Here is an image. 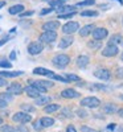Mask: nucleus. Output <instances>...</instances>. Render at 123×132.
<instances>
[{
    "label": "nucleus",
    "mask_w": 123,
    "mask_h": 132,
    "mask_svg": "<svg viewBox=\"0 0 123 132\" xmlns=\"http://www.w3.org/2000/svg\"><path fill=\"white\" fill-rule=\"evenodd\" d=\"M69 62H70V57L66 56V54H57V56L53 57V60H52V63L58 69L66 68V66L69 65Z\"/></svg>",
    "instance_id": "nucleus-1"
},
{
    "label": "nucleus",
    "mask_w": 123,
    "mask_h": 132,
    "mask_svg": "<svg viewBox=\"0 0 123 132\" xmlns=\"http://www.w3.org/2000/svg\"><path fill=\"white\" fill-rule=\"evenodd\" d=\"M101 101L95 96H86L83 99H81V106L83 107H89V108H97L99 107Z\"/></svg>",
    "instance_id": "nucleus-2"
},
{
    "label": "nucleus",
    "mask_w": 123,
    "mask_h": 132,
    "mask_svg": "<svg viewBox=\"0 0 123 132\" xmlns=\"http://www.w3.org/2000/svg\"><path fill=\"white\" fill-rule=\"evenodd\" d=\"M57 40V33L52 30H44V33L40 36V41L42 44H53Z\"/></svg>",
    "instance_id": "nucleus-3"
},
{
    "label": "nucleus",
    "mask_w": 123,
    "mask_h": 132,
    "mask_svg": "<svg viewBox=\"0 0 123 132\" xmlns=\"http://www.w3.org/2000/svg\"><path fill=\"white\" fill-rule=\"evenodd\" d=\"M44 50V45L41 41H35V42H30L28 45V53L32 54V56H37L41 52Z\"/></svg>",
    "instance_id": "nucleus-4"
},
{
    "label": "nucleus",
    "mask_w": 123,
    "mask_h": 132,
    "mask_svg": "<svg viewBox=\"0 0 123 132\" xmlns=\"http://www.w3.org/2000/svg\"><path fill=\"white\" fill-rule=\"evenodd\" d=\"M78 29H80V24H78L77 21H69V23H66L62 27V32L65 35H73V33L77 32Z\"/></svg>",
    "instance_id": "nucleus-5"
},
{
    "label": "nucleus",
    "mask_w": 123,
    "mask_h": 132,
    "mask_svg": "<svg viewBox=\"0 0 123 132\" xmlns=\"http://www.w3.org/2000/svg\"><path fill=\"white\" fill-rule=\"evenodd\" d=\"M12 119H13V122H16V123L25 124V123H29L30 120H32V116L29 114H27V112H16L12 116Z\"/></svg>",
    "instance_id": "nucleus-6"
},
{
    "label": "nucleus",
    "mask_w": 123,
    "mask_h": 132,
    "mask_svg": "<svg viewBox=\"0 0 123 132\" xmlns=\"http://www.w3.org/2000/svg\"><path fill=\"white\" fill-rule=\"evenodd\" d=\"M118 53H119L118 46H117V45H111V44H109V45L102 50V56H105V57H115Z\"/></svg>",
    "instance_id": "nucleus-7"
},
{
    "label": "nucleus",
    "mask_w": 123,
    "mask_h": 132,
    "mask_svg": "<svg viewBox=\"0 0 123 132\" xmlns=\"http://www.w3.org/2000/svg\"><path fill=\"white\" fill-rule=\"evenodd\" d=\"M91 33H93L94 40H98V41L105 40V38L107 37V35H109V32H107L106 28H94Z\"/></svg>",
    "instance_id": "nucleus-8"
},
{
    "label": "nucleus",
    "mask_w": 123,
    "mask_h": 132,
    "mask_svg": "<svg viewBox=\"0 0 123 132\" xmlns=\"http://www.w3.org/2000/svg\"><path fill=\"white\" fill-rule=\"evenodd\" d=\"M94 75L98 79H102V81H109L111 78V73L107 69H98L94 71Z\"/></svg>",
    "instance_id": "nucleus-9"
},
{
    "label": "nucleus",
    "mask_w": 123,
    "mask_h": 132,
    "mask_svg": "<svg viewBox=\"0 0 123 132\" xmlns=\"http://www.w3.org/2000/svg\"><path fill=\"white\" fill-rule=\"evenodd\" d=\"M61 96L62 98H66V99H74V98L80 96V93H77L74 89H65L61 93Z\"/></svg>",
    "instance_id": "nucleus-10"
},
{
    "label": "nucleus",
    "mask_w": 123,
    "mask_h": 132,
    "mask_svg": "<svg viewBox=\"0 0 123 132\" xmlns=\"http://www.w3.org/2000/svg\"><path fill=\"white\" fill-rule=\"evenodd\" d=\"M58 28H60V23H58V21H48V23H44V24H42V29H44V30L56 32Z\"/></svg>",
    "instance_id": "nucleus-11"
},
{
    "label": "nucleus",
    "mask_w": 123,
    "mask_h": 132,
    "mask_svg": "<svg viewBox=\"0 0 123 132\" xmlns=\"http://www.w3.org/2000/svg\"><path fill=\"white\" fill-rule=\"evenodd\" d=\"M73 41H74V38H73L72 36H65V37H62V38L60 40L58 48H60V49H65V48H68V46H70L72 44H73Z\"/></svg>",
    "instance_id": "nucleus-12"
},
{
    "label": "nucleus",
    "mask_w": 123,
    "mask_h": 132,
    "mask_svg": "<svg viewBox=\"0 0 123 132\" xmlns=\"http://www.w3.org/2000/svg\"><path fill=\"white\" fill-rule=\"evenodd\" d=\"M24 91L27 93V95L28 96H30V98H37V96H40V91L36 89V87L35 86H33V85H29V86H27L25 87V89H24Z\"/></svg>",
    "instance_id": "nucleus-13"
},
{
    "label": "nucleus",
    "mask_w": 123,
    "mask_h": 132,
    "mask_svg": "<svg viewBox=\"0 0 123 132\" xmlns=\"http://www.w3.org/2000/svg\"><path fill=\"white\" fill-rule=\"evenodd\" d=\"M7 91L9 94H12V95H20L21 93H23V87H21V85H19V83H12L8 87Z\"/></svg>",
    "instance_id": "nucleus-14"
},
{
    "label": "nucleus",
    "mask_w": 123,
    "mask_h": 132,
    "mask_svg": "<svg viewBox=\"0 0 123 132\" xmlns=\"http://www.w3.org/2000/svg\"><path fill=\"white\" fill-rule=\"evenodd\" d=\"M54 9H57V12L58 15H62V13H70V12H75V7L74 5H60L57 8H54Z\"/></svg>",
    "instance_id": "nucleus-15"
},
{
    "label": "nucleus",
    "mask_w": 123,
    "mask_h": 132,
    "mask_svg": "<svg viewBox=\"0 0 123 132\" xmlns=\"http://www.w3.org/2000/svg\"><path fill=\"white\" fill-rule=\"evenodd\" d=\"M117 111H118V108H117V106L113 104V103H105V104L102 106V112H103V114H114V112H117Z\"/></svg>",
    "instance_id": "nucleus-16"
},
{
    "label": "nucleus",
    "mask_w": 123,
    "mask_h": 132,
    "mask_svg": "<svg viewBox=\"0 0 123 132\" xmlns=\"http://www.w3.org/2000/svg\"><path fill=\"white\" fill-rule=\"evenodd\" d=\"M94 28H95V27H94L93 24H87V25H85L83 28L80 29V36H81V37H86V36H89V35H90V33L93 32Z\"/></svg>",
    "instance_id": "nucleus-17"
},
{
    "label": "nucleus",
    "mask_w": 123,
    "mask_h": 132,
    "mask_svg": "<svg viewBox=\"0 0 123 132\" xmlns=\"http://www.w3.org/2000/svg\"><path fill=\"white\" fill-rule=\"evenodd\" d=\"M36 101H35V104L36 106H45V104H48V103H50V98L49 96H47V95H44V96H37V98H35Z\"/></svg>",
    "instance_id": "nucleus-18"
},
{
    "label": "nucleus",
    "mask_w": 123,
    "mask_h": 132,
    "mask_svg": "<svg viewBox=\"0 0 123 132\" xmlns=\"http://www.w3.org/2000/svg\"><path fill=\"white\" fill-rule=\"evenodd\" d=\"M24 71H0V77L2 78H13V77L23 75Z\"/></svg>",
    "instance_id": "nucleus-19"
},
{
    "label": "nucleus",
    "mask_w": 123,
    "mask_h": 132,
    "mask_svg": "<svg viewBox=\"0 0 123 132\" xmlns=\"http://www.w3.org/2000/svg\"><path fill=\"white\" fill-rule=\"evenodd\" d=\"M87 65H89V57L87 56H80L77 58V66H78V68L85 69Z\"/></svg>",
    "instance_id": "nucleus-20"
},
{
    "label": "nucleus",
    "mask_w": 123,
    "mask_h": 132,
    "mask_svg": "<svg viewBox=\"0 0 123 132\" xmlns=\"http://www.w3.org/2000/svg\"><path fill=\"white\" fill-rule=\"evenodd\" d=\"M40 122H41L42 128H48V127H52L54 124V119L53 118H48V116H44V118L40 119Z\"/></svg>",
    "instance_id": "nucleus-21"
},
{
    "label": "nucleus",
    "mask_w": 123,
    "mask_h": 132,
    "mask_svg": "<svg viewBox=\"0 0 123 132\" xmlns=\"http://www.w3.org/2000/svg\"><path fill=\"white\" fill-rule=\"evenodd\" d=\"M24 11V5L23 4H17V5H12L9 9H8V12L11 15H17V13H21Z\"/></svg>",
    "instance_id": "nucleus-22"
},
{
    "label": "nucleus",
    "mask_w": 123,
    "mask_h": 132,
    "mask_svg": "<svg viewBox=\"0 0 123 132\" xmlns=\"http://www.w3.org/2000/svg\"><path fill=\"white\" fill-rule=\"evenodd\" d=\"M33 73H35V74H39V75H47V77H49V78L54 74V73H52L50 70L44 69V68H36L35 70H33Z\"/></svg>",
    "instance_id": "nucleus-23"
},
{
    "label": "nucleus",
    "mask_w": 123,
    "mask_h": 132,
    "mask_svg": "<svg viewBox=\"0 0 123 132\" xmlns=\"http://www.w3.org/2000/svg\"><path fill=\"white\" fill-rule=\"evenodd\" d=\"M109 44H111V45H117V46H118V44H123V37H122L120 35H114L113 37H111V40H110Z\"/></svg>",
    "instance_id": "nucleus-24"
},
{
    "label": "nucleus",
    "mask_w": 123,
    "mask_h": 132,
    "mask_svg": "<svg viewBox=\"0 0 123 132\" xmlns=\"http://www.w3.org/2000/svg\"><path fill=\"white\" fill-rule=\"evenodd\" d=\"M0 68H3V69H11V68H12V63H11L7 58L0 57Z\"/></svg>",
    "instance_id": "nucleus-25"
},
{
    "label": "nucleus",
    "mask_w": 123,
    "mask_h": 132,
    "mask_svg": "<svg viewBox=\"0 0 123 132\" xmlns=\"http://www.w3.org/2000/svg\"><path fill=\"white\" fill-rule=\"evenodd\" d=\"M58 108H60L58 104H49L48 103V106H45V108H44V110H45L47 114H52V112H56Z\"/></svg>",
    "instance_id": "nucleus-26"
},
{
    "label": "nucleus",
    "mask_w": 123,
    "mask_h": 132,
    "mask_svg": "<svg viewBox=\"0 0 123 132\" xmlns=\"http://www.w3.org/2000/svg\"><path fill=\"white\" fill-rule=\"evenodd\" d=\"M87 46L91 48V49H99V48H101V41H98V40H91V41L87 42Z\"/></svg>",
    "instance_id": "nucleus-27"
},
{
    "label": "nucleus",
    "mask_w": 123,
    "mask_h": 132,
    "mask_svg": "<svg viewBox=\"0 0 123 132\" xmlns=\"http://www.w3.org/2000/svg\"><path fill=\"white\" fill-rule=\"evenodd\" d=\"M65 78L68 79L69 82H80L81 81V78L78 75H75V74H66Z\"/></svg>",
    "instance_id": "nucleus-28"
},
{
    "label": "nucleus",
    "mask_w": 123,
    "mask_h": 132,
    "mask_svg": "<svg viewBox=\"0 0 123 132\" xmlns=\"http://www.w3.org/2000/svg\"><path fill=\"white\" fill-rule=\"evenodd\" d=\"M37 85H40L41 87H44V89H48V87H53V82L50 81H36Z\"/></svg>",
    "instance_id": "nucleus-29"
},
{
    "label": "nucleus",
    "mask_w": 123,
    "mask_h": 132,
    "mask_svg": "<svg viewBox=\"0 0 123 132\" xmlns=\"http://www.w3.org/2000/svg\"><path fill=\"white\" fill-rule=\"evenodd\" d=\"M0 99H3V101H5V102L8 103V102H11V101L13 99V95L9 94V93L7 91V93H3L2 95H0Z\"/></svg>",
    "instance_id": "nucleus-30"
},
{
    "label": "nucleus",
    "mask_w": 123,
    "mask_h": 132,
    "mask_svg": "<svg viewBox=\"0 0 123 132\" xmlns=\"http://www.w3.org/2000/svg\"><path fill=\"white\" fill-rule=\"evenodd\" d=\"M0 132H17V129L11 126H0Z\"/></svg>",
    "instance_id": "nucleus-31"
},
{
    "label": "nucleus",
    "mask_w": 123,
    "mask_h": 132,
    "mask_svg": "<svg viewBox=\"0 0 123 132\" xmlns=\"http://www.w3.org/2000/svg\"><path fill=\"white\" fill-rule=\"evenodd\" d=\"M82 16H90V17H95L98 16V12H95V11H83V12H81Z\"/></svg>",
    "instance_id": "nucleus-32"
},
{
    "label": "nucleus",
    "mask_w": 123,
    "mask_h": 132,
    "mask_svg": "<svg viewBox=\"0 0 123 132\" xmlns=\"http://www.w3.org/2000/svg\"><path fill=\"white\" fill-rule=\"evenodd\" d=\"M94 4V0H85L82 3H78L80 7H89V5H93Z\"/></svg>",
    "instance_id": "nucleus-33"
},
{
    "label": "nucleus",
    "mask_w": 123,
    "mask_h": 132,
    "mask_svg": "<svg viewBox=\"0 0 123 132\" xmlns=\"http://www.w3.org/2000/svg\"><path fill=\"white\" fill-rule=\"evenodd\" d=\"M21 108H23L24 111H29V112H33V111H35V107H33V106H29V104H21Z\"/></svg>",
    "instance_id": "nucleus-34"
},
{
    "label": "nucleus",
    "mask_w": 123,
    "mask_h": 132,
    "mask_svg": "<svg viewBox=\"0 0 123 132\" xmlns=\"http://www.w3.org/2000/svg\"><path fill=\"white\" fill-rule=\"evenodd\" d=\"M74 15H75V12H70V13H62V15H58V19H72Z\"/></svg>",
    "instance_id": "nucleus-35"
},
{
    "label": "nucleus",
    "mask_w": 123,
    "mask_h": 132,
    "mask_svg": "<svg viewBox=\"0 0 123 132\" xmlns=\"http://www.w3.org/2000/svg\"><path fill=\"white\" fill-rule=\"evenodd\" d=\"M16 129H17V132H29L28 127H27L25 124H23V123H21V126H19Z\"/></svg>",
    "instance_id": "nucleus-36"
},
{
    "label": "nucleus",
    "mask_w": 123,
    "mask_h": 132,
    "mask_svg": "<svg viewBox=\"0 0 123 132\" xmlns=\"http://www.w3.org/2000/svg\"><path fill=\"white\" fill-rule=\"evenodd\" d=\"M33 128H35L36 131H41V129H42V126H41V122H40V120H36V122L33 123Z\"/></svg>",
    "instance_id": "nucleus-37"
},
{
    "label": "nucleus",
    "mask_w": 123,
    "mask_h": 132,
    "mask_svg": "<svg viewBox=\"0 0 123 132\" xmlns=\"http://www.w3.org/2000/svg\"><path fill=\"white\" fill-rule=\"evenodd\" d=\"M115 75H117V78H119V79H123V68H118V69H117V73H115Z\"/></svg>",
    "instance_id": "nucleus-38"
},
{
    "label": "nucleus",
    "mask_w": 123,
    "mask_h": 132,
    "mask_svg": "<svg viewBox=\"0 0 123 132\" xmlns=\"http://www.w3.org/2000/svg\"><path fill=\"white\" fill-rule=\"evenodd\" d=\"M77 115L80 116V118H86V116H87V112L85 111V110H78V111H77Z\"/></svg>",
    "instance_id": "nucleus-39"
},
{
    "label": "nucleus",
    "mask_w": 123,
    "mask_h": 132,
    "mask_svg": "<svg viewBox=\"0 0 123 132\" xmlns=\"http://www.w3.org/2000/svg\"><path fill=\"white\" fill-rule=\"evenodd\" d=\"M81 132H97V131L93 129V128H89V127L83 126V127H81Z\"/></svg>",
    "instance_id": "nucleus-40"
},
{
    "label": "nucleus",
    "mask_w": 123,
    "mask_h": 132,
    "mask_svg": "<svg viewBox=\"0 0 123 132\" xmlns=\"http://www.w3.org/2000/svg\"><path fill=\"white\" fill-rule=\"evenodd\" d=\"M62 112H64V116H65V118H70V116H72V112L69 111V108H64Z\"/></svg>",
    "instance_id": "nucleus-41"
},
{
    "label": "nucleus",
    "mask_w": 123,
    "mask_h": 132,
    "mask_svg": "<svg viewBox=\"0 0 123 132\" xmlns=\"http://www.w3.org/2000/svg\"><path fill=\"white\" fill-rule=\"evenodd\" d=\"M8 40H9V36H5V37H3L2 40H0V46H2V45H4L5 42H8Z\"/></svg>",
    "instance_id": "nucleus-42"
},
{
    "label": "nucleus",
    "mask_w": 123,
    "mask_h": 132,
    "mask_svg": "<svg viewBox=\"0 0 123 132\" xmlns=\"http://www.w3.org/2000/svg\"><path fill=\"white\" fill-rule=\"evenodd\" d=\"M54 8L52 7V8H47V9H42L41 11V15H47V13H49V12H52V11H53Z\"/></svg>",
    "instance_id": "nucleus-43"
},
{
    "label": "nucleus",
    "mask_w": 123,
    "mask_h": 132,
    "mask_svg": "<svg viewBox=\"0 0 123 132\" xmlns=\"http://www.w3.org/2000/svg\"><path fill=\"white\" fill-rule=\"evenodd\" d=\"M7 104H8V103H7L5 101H3V99H0V110L5 108V107H7Z\"/></svg>",
    "instance_id": "nucleus-44"
},
{
    "label": "nucleus",
    "mask_w": 123,
    "mask_h": 132,
    "mask_svg": "<svg viewBox=\"0 0 123 132\" xmlns=\"http://www.w3.org/2000/svg\"><path fill=\"white\" fill-rule=\"evenodd\" d=\"M95 89H99V90H107L109 87H106V86H103V85H97V86H94Z\"/></svg>",
    "instance_id": "nucleus-45"
},
{
    "label": "nucleus",
    "mask_w": 123,
    "mask_h": 132,
    "mask_svg": "<svg viewBox=\"0 0 123 132\" xmlns=\"http://www.w3.org/2000/svg\"><path fill=\"white\" fill-rule=\"evenodd\" d=\"M33 15V11H28V12H21V17H24V16H32Z\"/></svg>",
    "instance_id": "nucleus-46"
},
{
    "label": "nucleus",
    "mask_w": 123,
    "mask_h": 132,
    "mask_svg": "<svg viewBox=\"0 0 123 132\" xmlns=\"http://www.w3.org/2000/svg\"><path fill=\"white\" fill-rule=\"evenodd\" d=\"M3 86H7V81L0 77V87H3Z\"/></svg>",
    "instance_id": "nucleus-47"
},
{
    "label": "nucleus",
    "mask_w": 123,
    "mask_h": 132,
    "mask_svg": "<svg viewBox=\"0 0 123 132\" xmlns=\"http://www.w3.org/2000/svg\"><path fill=\"white\" fill-rule=\"evenodd\" d=\"M66 132H77L75 128L73 126H68V128H66Z\"/></svg>",
    "instance_id": "nucleus-48"
},
{
    "label": "nucleus",
    "mask_w": 123,
    "mask_h": 132,
    "mask_svg": "<svg viewBox=\"0 0 123 132\" xmlns=\"http://www.w3.org/2000/svg\"><path fill=\"white\" fill-rule=\"evenodd\" d=\"M9 58H11V60H15V58H16V53H15V52H12V53L9 54Z\"/></svg>",
    "instance_id": "nucleus-49"
},
{
    "label": "nucleus",
    "mask_w": 123,
    "mask_h": 132,
    "mask_svg": "<svg viewBox=\"0 0 123 132\" xmlns=\"http://www.w3.org/2000/svg\"><path fill=\"white\" fill-rule=\"evenodd\" d=\"M118 114H119V116H120V118H123V108L118 110Z\"/></svg>",
    "instance_id": "nucleus-50"
},
{
    "label": "nucleus",
    "mask_w": 123,
    "mask_h": 132,
    "mask_svg": "<svg viewBox=\"0 0 123 132\" xmlns=\"http://www.w3.org/2000/svg\"><path fill=\"white\" fill-rule=\"evenodd\" d=\"M4 5H5V2H3V0H0V9H2Z\"/></svg>",
    "instance_id": "nucleus-51"
},
{
    "label": "nucleus",
    "mask_w": 123,
    "mask_h": 132,
    "mask_svg": "<svg viewBox=\"0 0 123 132\" xmlns=\"http://www.w3.org/2000/svg\"><path fill=\"white\" fill-rule=\"evenodd\" d=\"M107 128H109V129H114V128H115V123H113V124H110V126H109Z\"/></svg>",
    "instance_id": "nucleus-52"
},
{
    "label": "nucleus",
    "mask_w": 123,
    "mask_h": 132,
    "mask_svg": "<svg viewBox=\"0 0 123 132\" xmlns=\"http://www.w3.org/2000/svg\"><path fill=\"white\" fill-rule=\"evenodd\" d=\"M117 132H123V128H122V127H119V128H118V131H117Z\"/></svg>",
    "instance_id": "nucleus-53"
},
{
    "label": "nucleus",
    "mask_w": 123,
    "mask_h": 132,
    "mask_svg": "<svg viewBox=\"0 0 123 132\" xmlns=\"http://www.w3.org/2000/svg\"><path fill=\"white\" fill-rule=\"evenodd\" d=\"M2 124H3V118L0 116V126H2Z\"/></svg>",
    "instance_id": "nucleus-54"
},
{
    "label": "nucleus",
    "mask_w": 123,
    "mask_h": 132,
    "mask_svg": "<svg viewBox=\"0 0 123 132\" xmlns=\"http://www.w3.org/2000/svg\"><path fill=\"white\" fill-rule=\"evenodd\" d=\"M120 58H122V61H123V54H122V57H120Z\"/></svg>",
    "instance_id": "nucleus-55"
},
{
    "label": "nucleus",
    "mask_w": 123,
    "mask_h": 132,
    "mask_svg": "<svg viewBox=\"0 0 123 132\" xmlns=\"http://www.w3.org/2000/svg\"><path fill=\"white\" fill-rule=\"evenodd\" d=\"M120 98H122V99H123V95H122V96H120Z\"/></svg>",
    "instance_id": "nucleus-56"
},
{
    "label": "nucleus",
    "mask_w": 123,
    "mask_h": 132,
    "mask_svg": "<svg viewBox=\"0 0 123 132\" xmlns=\"http://www.w3.org/2000/svg\"><path fill=\"white\" fill-rule=\"evenodd\" d=\"M0 19H2V17H0Z\"/></svg>",
    "instance_id": "nucleus-57"
}]
</instances>
